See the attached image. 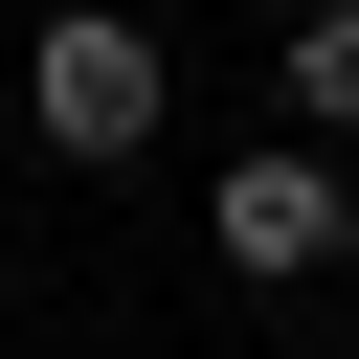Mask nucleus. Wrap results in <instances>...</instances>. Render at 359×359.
<instances>
[{"instance_id": "obj_2", "label": "nucleus", "mask_w": 359, "mask_h": 359, "mask_svg": "<svg viewBox=\"0 0 359 359\" xmlns=\"http://www.w3.org/2000/svg\"><path fill=\"white\" fill-rule=\"evenodd\" d=\"M202 224H224L247 292H314V269L359 247V157H337V135H247V157L202 180Z\"/></svg>"}, {"instance_id": "obj_3", "label": "nucleus", "mask_w": 359, "mask_h": 359, "mask_svg": "<svg viewBox=\"0 0 359 359\" xmlns=\"http://www.w3.org/2000/svg\"><path fill=\"white\" fill-rule=\"evenodd\" d=\"M269 67H292V135H359V0H314Z\"/></svg>"}, {"instance_id": "obj_1", "label": "nucleus", "mask_w": 359, "mask_h": 359, "mask_svg": "<svg viewBox=\"0 0 359 359\" xmlns=\"http://www.w3.org/2000/svg\"><path fill=\"white\" fill-rule=\"evenodd\" d=\"M157 112H180V67H157V22H112V0H67V22L22 45V135H45V157H157Z\"/></svg>"}]
</instances>
